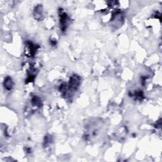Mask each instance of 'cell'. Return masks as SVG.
Returning a JSON list of instances; mask_svg holds the SVG:
<instances>
[{
	"label": "cell",
	"instance_id": "obj_3",
	"mask_svg": "<svg viewBox=\"0 0 162 162\" xmlns=\"http://www.w3.org/2000/svg\"><path fill=\"white\" fill-rule=\"evenodd\" d=\"M4 85H5V87L6 88V89H7L8 91L11 90V89L13 87V81H12V79L10 78V77H6V79L5 80Z\"/></svg>",
	"mask_w": 162,
	"mask_h": 162
},
{
	"label": "cell",
	"instance_id": "obj_2",
	"mask_svg": "<svg viewBox=\"0 0 162 162\" xmlns=\"http://www.w3.org/2000/svg\"><path fill=\"white\" fill-rule=\"evenodd\" d=\"M68 16L65 12H62L60 14V26L62 27L63 31L65 30L67 26V22H68Z\"/></svg>",
	"mask_w": 162,
	"mask_h": 162
},
{
	"label": "cell",
	"instance_id": "obj_4",
	"mask_svg": "<svg viewBox=\"0 0 162 162\" xmlns=\"http://www.w3.org/2000/svg\"><path fill=\"white\" fill-rule=\"evenodd\" d=\"M34 16H35V17H36V19H38V20L41 19V16H43V13H42L41 6H38L35 8Z\"/></svg>",
	"mask_w": 162,
	"mask_h": 162
},
{
	"label": "cell",
	"instance_id": "obj_1",
	"mask_svg": "<svg viewBox=\"0 0 162 162\" xmlns=\"http://www.w3.org/2000/svg\"><path fill=\"white\" fill-rule=\"evenodd\" d=\"M80 84V78L76 75L73 76L70 79L69 84V89L70 91H76Z\"/></svg>",
	"mask_w": 162,
	"mask_h": 162
}]
</instances>
